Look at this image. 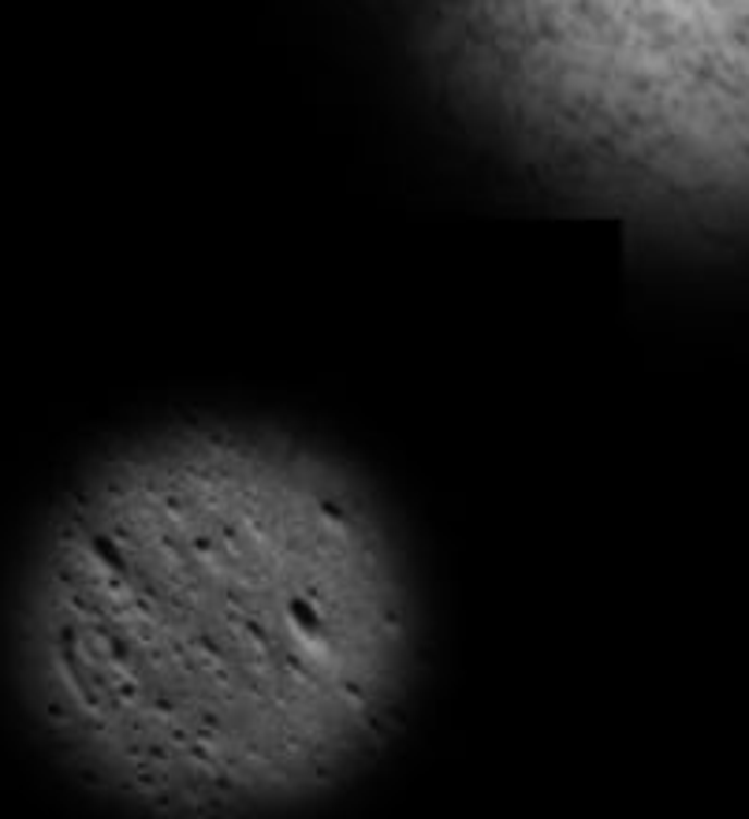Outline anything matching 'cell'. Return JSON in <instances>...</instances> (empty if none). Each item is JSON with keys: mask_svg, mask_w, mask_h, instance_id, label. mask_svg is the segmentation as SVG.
I'll return each mask as SVG.
<instances>
[{"mask_svg": "<svg viewBox=\"0 0 749 819\" xmlns=\"http://www.w3.org/2000/svg\"><path fill=\"white\" fill-rule=\"evenodd\" d=\"M414 641L403 548L347 462L187 421L97 458L49 510L15 682L46 745L116 805L269 819L373 756Z\"/></svg>", "mask_w": 749, "mask_h": 819, "instance_id": "cell-1", "label": "cell"}]
</instances>
